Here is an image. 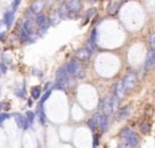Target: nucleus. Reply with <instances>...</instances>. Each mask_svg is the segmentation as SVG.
<instances>
[{"label":"nucleus","mask_w":155,"mask_h":148,"mask_svg":"<svg viewBox=\"0 0 155 148\" xmlns=\"http://www.w3.org/2000/svg\"><path fill=\"white\" fill-rule=\"evenodd\" d=\"M120 137H121V141H123L125 146L131 147V148H137L140 144V136L132 129L131 127H124L121 128L120 130Z\"/></svg>","instance_id":"1"},{"label":"nucleus","mask_w":155,"mask_h":148,"mask_svg":"<svg viewBox=\"0 0 155 148\" xmlns=\"http://www.w3.org/2000/svg\"><path fill=\"white\" fill-rule=\"evenodd\" d=\"M34 22H35V27H37V34H38V37L42 38L44 35L48 33V30L51 29L48 15H46L45 12L37 14V15H35V18H34Z\"/></svg>","instance_id":"2"},{"label":"nucleus","mask_w":155,"mask_h":148,"mask_svg":"<svg viewBox=\"0 0 155 148\" xmlns=\"http://www.w3.org/2000/svg\"><path fill=\"white\" fill-rule=\"evenodd\" d=\"M98 110L102 111L105 116L107 117H112L113 113H116L114 110V106H113V99H112V95H106L105 98H102L98 103Z\"/></svg>","instance_id":"3"},{"label":"nucleus","mask_w":155,"mask_h":148,"mask_svg":"<svg viewBox=\"0 0 155 148\" xmlns=\"http://www.w3.org/2000/svg\"><path fill=\"white\" fill-rule=\"evenodd\" d=\"M68 5V10H70V15H68V19H76L79 18L80 12L83 10V3L82 0H65Z\"/></svg>","instance_id":"4"},{"label":"nucleus","mask_w":155,"mask_h":148,"mask_svg":"<svg viewBox=\"0 0 155 148\" xmlns=\"http://www.w3.org/2000/svg\"><path fill=\"white\" fill-rule=\"evenodd\" d=\"M121 80H123L124 91H125V95H127L128 92H131L132 90L136 87V84H137V75L135 72H127L125 76H124Z\"/></svg>","instance_id":"5"},{"label":"nucleus","mask_w":155,"mask_h":148,"mask_svg":"<svg viewBox=\"0 0 155 148\" xmlns=\"http://www.w3.org/2000/svg\"><path fill=\"white\" fill-rule=\"evenodd\" d=\"M12 118H14V121H15L16 127H18L21 130L26 132V130L31 129V127H30V124H29V121H27L26 116H25V114H22L21 111H15V113H12Z\"/></svg>","instance_id":"6"},{"label":"nucleus","mask_w":155,"mask_h":148,"mask_svg":"<svg viewBox=\"0 0 155 148\" xmlns=\"http://www.w3.org/2000/svg\"><path fill=\"white\" fill-rule=\"evenodd\" d=\"M3 23H4V27L7 30L12 29L14 24H15V21H16V16H15V12H14L11 8H8V10H5L4 12H3V18H2Z\"/></svg>","instance_id":"7"},{"label":"nucleus","mask_w":155,"mask_h":148,"mask_svg":"<svg viewBox=\"0 0 155 148\" xmlns=\"http://www.w3.org/2000/svg\"><path fill=\"white\" fill-rule=\"evenodd\" d=\"M63 65H64L65 71L68 72V75H70V76H75L78 71L82 68V67H80V61L76 59V57H72V59H70L67 63H64Z\"/></svg>","instance_id":"8"},{"label":"nucleus","mask_w":155,"mask_h":148,"mask_svg":"<svg viewBox=\"0 0 155 148\" xmlns=\"http://www.w3.org/2000/svg\"><path fill=\"white\" fill-rule=\"evenodd\" d=\"M98 35H99L98 27H93V29H91V31L88 33L87 40H86V46H87V48H90L93 52L95 50L97 45H98Z\"/></svg>","instance_id":"9"},{"label":"nucleus","mask_w":155,"mask_h":148,"mask_svg":"<svg viewBox=\"0 0 155 148\" xmlns=\"http://www.w3.org/2000/svg\"><path fill=\"white\" fill-rule=\"evenodd\" d=\"M12 92H14V97H16L18 99H22V101H26L27 98V87H26V80H22V83H19V84H16L15 87H14V90H12Z\"/></svg>","instance_id":"10"},{"label":"nucleus","mask_w":155,"mask_h":148,"mask_svg":"<svg viewBox=\"0 0 155 148\" xmlns=\"http://www.w3.org/2000/svg\"><path fill=\"white\" fill-rule=\"evenodd\" d=\"M94 52L91 50L90 48H87V46H80V48H78L75 50V57L79 61H88V60L91 59V56H93Z\"/></svg>","instance_id":"11"},{"label":"nucleus","mask_w":155,"mask_h":148,"mask_svg":"<svg viewBox=\"0 0 155 148\" xmlns=\"http://www.w3.org/2000/svg\"><path fill=\"white\" fill-rule=\"evenodd\" d=\"M35 114H37V121L41 127H45L48 124V114H46V109H45V105H40L37 103L35 106Z\"/></svg>","instance_id":"12"},{"label":"nucleus","mask_w":155,"mask_h":148,"mask_svg":"<svg viewBox=\"0 0 155 148\" xmlns=\"http://www.w3.org/2000/svg\"><path fill=\"white\" fill-rule=\"evenodd\" d=\"M110 117L105 116L104 113L101 111V114H99V118H98V130L104 135V133H106L107 130H109V127H110V121H109Z\"/></svg>","instance_id":"13"},{"label":"nucleus","mask_w":155,"mask_h":148,"mask_svg":"<svg viewBox=\"0 0 155 148\" xmlns=\"http://www.w3.org/2000/svg\"><path fill=\"white\" fill-rule=\"evenodd\" d=\"M99 114H101V111L97 110L95 113L93 114V116L90 117V118L86 121V127L88 128V129L91 130V132H97L98 130V118H99Z\"/></svg>","instance_id":"14"},{"label":"nucleus","mask_w":155,"mask_h":148,"mask_svg":"<svg viewBox=\"0 0 155 148\" xmlns=\"http://www.w3.org/2000/svg\"><path fill=\"white\" fill-rule=\"evenodd\" d=\"M129 116H131V106L129 105L123 106V108H120L117 111H116V121L121 122V121L128 118Z\"/></svg>","instance_id":"15"},{"label":"nucleus","mask_w":155,"mask_h":148,"mask_svg":"<svg viewBox=\"0 0 155 148\" xmlns=\"http://www.w3.org/2000/svg\"><path fill=\"white\" fill-rule=\"evenodd\" d=\"M153 67H155V50L150 49V52L147 53V57H146L144 65H143V72H147Z\"/></svg>","instance_id":"16"},{"label":"nucleus","mask_w":155,"mask_h":148,"mask_svg":"<svg viewBox=\"0 0 155 148\" xmlns=\"http://www.w3.org/2000/svg\"><path fill=\"white\" fill-rule=\"evenodd\" d=\"M112 94H114L120 101L124 98V95H125V91H124V84H123V80H121V79L114 83V86H113V90H112Z\"/></svg>","instance_id":"17"},{"label":"nucleus","mask_w":155,"mask_h":148,"mask_svg":"<svg viewBox=\"0 0 155 148\" xmlns=\"http://www.w3.org/2000/svg\"><path fill=\"white\" fill-rule=\"evenodd\" d=\"M45 7H46V2L45 0H33V3H31V11L37 15V14H41V12H44V10H45Z\"/></svg>","instance_id":"18"},{"label":"nucleus","mask_w":155,"mask_h":148,"mask_svg":"<svg viewBox=\"0 0 155 148\" xmlns=\"http://www.w3.org/2000/svg\"><path fill=\"white\" fill-rule=\"evenodd\" d=\"M29 92H30V98H33L35 102H38L41 95H42V86H31Z\"/></svg>","instance_id":"19"},{"label":"nucleus","mask_w":155,"mask_h":148,"mask_svg":"<svg viewBox=\"0 0 155 148\" xmlns=\"http://www.w3.org/2000/svg\"><path fill=\"white\" fill-rule=\"evenodd\" d=\"M97 15V8L95 7H91L88 8V10H86L84 15H83V22H82V26H84V24H87L88 22L91 21V19H94V16Z\"/></svg>","instance_id":"20"},{"label":"nucleus","mask_w":155,"mask_h":148,"mask_svg":"<svg viewBox=\"0 0 155 148\" xmlns=\"http://www.w3.org/2000/svg\"><path fill=\"white\" fill-rule=\"evenodd\" d=\"M57 12H59L60 18H61V21H64V19H68V15H70V10H68V5L67 3H60L59 8H57Z\"/></svg>","instance_id":"21"},{"label":"nucleus","mask_w":155,"mask_h":148,"mask_svg":"<svg viewBox=\"0 0 155 148\" xmlns=\"http://www.w3.org/2000/svg\"><path fill=\"white\" fill-rule=\"evenodd\" d=\"M48 19H49V24H51V27L57 26V24H59L60 22H61V18H60L59 12H57L56 10H54V11H52V14L48 16Z\"/></svg>","instance_id":"22"},{"label":"nucleus","mask_w":155,"mask_h":148,"mask_svg":"<svg viewBox=\"0 0 155 148\" xmlns=\"http://www.w3.org/2000/svg\"><path fill=\"white\" fill-rule=\"evenodd\" d=\"M25 116H26L27 121H29L30 127H31V129H33V128H34L35 121H37V114H35V111H34V110H31V109H29V110L25 111Z\"/></svg>","instance_id":"23"},{"label":"nucleus","mask_w":155,"mask_h":148,"mask_svg":"<svg viewBox=\"0 0 155 148\" xmlns=\"http://www.w3.org/2000/svg\"><path fill=\"white\" fill-rule=\"evenodd\" d=\"M139 129H140V132H142L143 135H148V133H150V130H151V122L147 121V120H143V121H140Z\"/></svg>","instance_id":"24"},{"label":"nucleus","mask_w":155,"mask_h":148,"mask_svg":"<svg viewBox=\"0 0 155 148\" xmlns=\"http://www.w3.org/2000/svg\"><path fill=\"white\" fill-rule=\"evenodd\" d=\"M53 91H54V90L52 88V90H48V91L42 92V95H41V98H40V101H38V103H40V105H45V103L49 101V98L52 97Z\"/></svg>","instance_id":"25"},{"label":"nucleus","mask_w":155,"mask_h":148,"mask_svg":"<svg viewBox=\"0 0 155 148\" xmlns=\"http://www.w3.org/2000/svg\"><path fill=\"white\" fill-rule=\"evenodd\" d=\"M101 137H102L101 132H93V143H91V148H98L99 147Z\"/></svg>","instance_id":"26"},{"label":"nucleus","mask_w":155,"mask_h":148,"mask_svg":"<svg viewBox=\"0 0 155 148\" xmlns=\"http://www.w3.org/2000/svg\"><path fill=\"white\" fill-rule=\"evenodd\" d=\"M11 118H12V113H10V111H2V113H0V129L3 128L4 122Z\"/></svg>","instance_id":"27"},{"label":"nucleus","mask_w":155,"mask_h":148,"mask_svg":"<svg viewBox=\"0 0 155 148\" xmlns=\"http://www.w3.org/2000/svg\"><path fill=\"white\" fill-rule=\"evenodd\" d=\"M30 73H31L34 78H38V79H42L44 78V71L40 69L38 67H31V68H30Z\"/></svg>","instance_id":"28"},{"label":"nucleus","mask_w":155,"mask_h":148,"mask_svg":"<svg viewBox=\"0 0 155 148\" xmlns=\"http://www.w3.org/2000/svg\"><path fill=\"white\" fill-rule=\"evenodd\" d=\"M121 4H123V3H114V4L110 5L109 11H107V12H109V15H116V14L118 12V10H120Z\"/></svg>","instance_id":"29"},{"label":"nucleus","mask_w":155,"mask_h":148,"mask_svg":"<svg viewBox=\"0 0 155 148\" xmlns=\"http://www.w3.org/2000/svg\"><path fill=\"white\" fill-rule=\"evenodd\" d=\"M0 61H3L5 65H8V67H10V65H11V57H10V54L5 53V52L0 53Z\"/></svg>","instance_id":"30"},{"label":"nucleus","mask_w":155,"mask_h":148,"mask_svg":"<svg viewBox=\"0 0 155 148\" xmlns=\"http://www.w3.org/2000/svg\"><path fill=\"white\" fill-rule=\"evenodd\" d=\"M21 3H22V0H11L10 8L14 11V12H16V11H18V8L21 7Z\"/></svg>","instance_id":"31"},{"label":"nucleus","mask_w":155,"mask_h":148,"mask_svg":"<svg viewBox=\"0 0 155 148\" xmlns=\"http://www.w3.org/2000/svg\"><path fill=\"white\" fill-rule=\"evenodd\" d=\"M74 78H75L76 80H83V79L86 78V69H84V68H80V69L78 71L76 75L74 76Z\"/></svg>","instance_id":"32"},{"label":"nucleus","mask_w":155,"mask_h":148,"mask_svg":"<svg viewBox=\"0 0 155 148\" xmlns=\"http://www.w3.org/2000/svg\"><path fill=\"white\" fill-rule=\"evenodd\" d=\"M148 42H150V49L155 50V31H151L148 35Z\"/></svg>","instance_id":"33"},{"label":"nucleus","mask_w":155,"mask_h":148,"mask_svg":"<svg viewBox=\"0 0 155 148\" xmlns=\"http://www.w3.org/2000/svg\"><path fill=\"white\" fill-rule=\"evenodd\" d=\"M10 106H11V103L8 101H0V113L2 111H7Z\"/></svg>","instance_id":"34"},{"label":"nucleus","mask_w":155,"mask_h":148,"mask_svg":"<svg viewBox=\"0 0 155 148\" xmlns=\"http://www.w3.org/2000/svg\"><path fill=\"white\" fill-rule=\"evenodd\" d=\"M52 88H53V82H45V83L42 84V92L48 91V90H52Z\"/></svg>","instance_id":"35"},{"label":"nucleus","mask_w":155,"mask_h":148,"mask_svg":"<svg viewBox=\"0 0 155 148\" xmlns=\"http://www.w3.org/2000/svg\"><path fill=\"white\" fill-rule=\"evenodd\" d=\"M0 71H2L3 75H5L8 72V65H5L3 61H0Z\"/></svg>","instance_id":"36"},{"label":"nucleus","mask_w":155,"mask_h":148,"mask_svg":"<svg viewBox=\"0 0 155 148\" xmlns=\"http://www.w3.org/2000/svg\"><path fill=\"white\" fill-rule=\"evenodd\" d=\"M34 103H35V101L33 99V98H27L26 99V105H27V108H34Z\"/></svg>","instance_id":"37"},{"label":"nucleus","mask_w":155,"mask_h":148,"mask_svg":"<svg viewBox=\"0 0 155 148\" xmlns=\"http://www.w3.org/2000/svg\"><path fill=\"white\" fill-rule=\"evenodd\" d=\"M5 38H7V31H4V30H3V31H0V43L4 42Z\"/></svg>","instance_id":"38"},{"label":"nucleus","mask_w":155,"mask_h":148,"mask_svg":"<svg viewBox=\"0 0 155 148\" xmlns=\"http://www.w3.org/2000/svg\"><path fill=\"white\" fill-rule=\"evenodd\" d=\"M2 27H4V23H3V21H2V19H0V31H3V30H2Z\"/></svg>","instance_id":"39"},{"label":"nucleus","mask_w":155,"mask_h":148,"mask_svg":"<svg viewBox=\"0 0 155 148\" xmlns=\"http://www.w3.org/2000/svg\"><path fill=\"white\" fill-rule=\"evenodd\" d=\"M88 3H91V4H94V3H97V2H99V0H87Z\"/></svg>","instance_id":"40"},{"label":"nucleus","mask_w":155,"mask_h":148,"mask_svg":"<svg viewBox=\"0 0 155 148\" xmlns=\"http://www.w3.org/2000/svg\"><path fill=\"white\" fill-rule=\"evenodd\" d=\"M57 2H60V3H64V0H57Z\"/></svg>","instance_id":"41"},{"label":"nucleus","mask_w":155,"mask_h":148,"mask_svg":"<svg viewBox=\"0 0 155 148\" xmlns=\"http://www.w3.org/2000/svg\"><path fill=\"white\" fill-rule=\"evenodd\" d=\"M2 76H3V73H2V71H0V79H2Z\"/></svg>","instance_id":"42"},{"label":"nucleus","mask_w":155,"mask_h":148,"mask_svg":"<svg viewBox=\"0 0 155 148\" xmlns=\"http://www.w3.org/2000/svg\"><path fill=\"white\" fill-rule=\"evenodd\" d=\"M0 95H2V87H0Z\"/></svg>","instance_id":"43"},{"label":"nucleus","mask_w":155,"mask_h":148,"mask_svg":"<svg viewBox=\"0 0 155 148\" xmlns=\"http://www.w3.org/2000/svg\"><path fill=\"white\" fill-rule=\"evenodd\" d=\"M0 52H2V49H0Z\"/></svg>","instance_id":"44"}]
</instances>
